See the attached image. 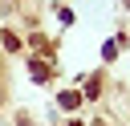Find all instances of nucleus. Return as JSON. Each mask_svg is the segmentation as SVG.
Segmentation results:
<instances>
[{"instance_id":"1","label":"nucleus","mask_w":130,"mask_h":126,"mask_svg":"<svg viewBox=\"0 0 130 126\" xmlns=\"http://www.w3.org/2000/svg\"><path fill=\"white\" fill-rule=\"evenodd\" d=\"M77 102H81V93H61V106H65V110H73Z\"/></svg>"}]
</instances>
